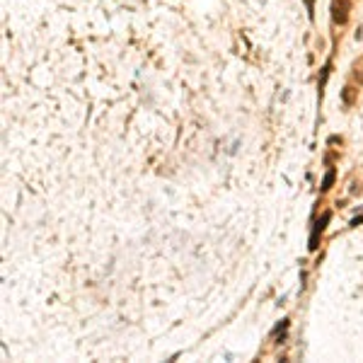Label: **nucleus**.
I'll return each mask as SVG.
<instances>
[{"instance_id":"obj_1","label":"nucleus","mask_w":363,"mask_h":363,"mask_svg":"<svg viewBox=\"0 0 363 363\" xmlns=\"http://www.w3.org/2000/svg\"><path fill=\"white\" fill-rule=\"evenodd\" d=\"M349 10H351V5L346 0H332V20L337 24H346Z\"/></svg>"},{"instance_id":"obj_2","label":"nucleus","mask_w":363,"mask_h":363,"mask_svg":"<svg viewBox=\"0 0 363 363\" xmlns=\"http://www.w3.org/2000/svg\"><path fill=\"white\" fill-rule=\"evenodd\" d=\"M330 218H332V213H325V216L319 218V223H317V225H315V230H312V237H310V250H317L319 235L325 232V225L330 223Z\"/></svg>"},{"instance_id":"obj_3","label":"nucleus","mask_w":363,"mask_h":363,"mask_svg":"<svg viewBox=\"0 0 363 363\" xmlns=\"http://www.w3.org/2000/svg\"><path fill=\"white\" fill-rule=\"evenodd\" d=\"M332 182H334V170H330V172L325 175V179H322V189H330Z\"/></svg>"},{"instance_id":"obj_4","label":"nucleus","mask_w":363,"mask_h":363,"mask_svg":"<svg viewBox=\"0 0 363 363\" xmlns=\"http://www.w3.org/2000/svg\"><path fill=\"white\" fill-rule=\"evenodd\" d=\"M353 99H356V90H353V88H344V102H349V104H351Z\"/></svg>"},{"instance_id":"obj_5","label":"nucleus","mask_w":363,"mask_h":363,"mask_svg":"<svg viewBox=\"0 0 363 363\" xmlns=\"http://www.w3.org/2000/svg\"><path fill=\"white\" fill-rule=\"evenodd\" d=\"M361 83H363V73H361Z\"/></svg>"}]
</instances>
